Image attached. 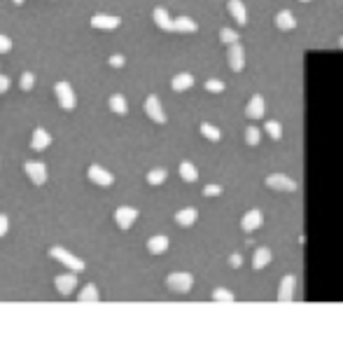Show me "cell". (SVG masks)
I'll list each match as a JSON object with an SVG mask.
<instances>
[{"instance_id": "cell-1", "label": "cell", "mask_w": 343, "mask_h": 360, "mask_svg": "<svg viewBox=\"0 0 343 360\" xmlns=\"http://www.w3.org/2000/svg\"><path fill=\"white\" fill-rule=\"evenodd\" d=\"M49 257H54V260H59L63 267H68V269H72V271H84L87 269V264H84V260H79L77 255H72L70 251H66V248H61V246H54V248H49Z\"/></svg>"}, {"instance_id": "cell-2", "label": "cell", "mask_w": 343, "mask_h": 360, "mask_svg": "<svg viewBox=\"0 0 343 360\" xmlns=\"http://www.w3.org/2000/svg\"><path fill=\"white\" fill-rule=\"evenodd\" d=\"M54 94H56V101H59V105H61L63 110H72L75 105H77L75 92H72L70 82H66V79L56 82V85H54Z\"/></svg>"}, {"instance_id": "cell-3", "label": "cell", "mask_w": 343, "mask_h": 360, "mask_svg": "<svg viewBox=\"0 0 343 360\" xmlns=\"http://www.w3.org/2000/svg\"><path fill=\"white\" fill-rule=\"evenodd\" d=\"M166 286H168L170 290H175V293H189L194 286V278H192V274H187V271H175V274H170L168 278H166Z\"/></svg>"}, {"instance_id": "cell-4", "label": "cell", "mask_w": 343, "mask_h": 360, "mask_svg": "<svg viewBox=\"0 0 343 360\" xmlns=\"http://www.w3.org/2000/svg\"><path fill=\"white\" fill-rule=\"evenodd\" d=\"M87 176H89V180L94 185H101V187H108V185L114 183V176L108 171V169H103V166L98 164H91L89 169H87Z\"/></svg>"}, {"instance_id": "cell-5", "label": "cell", "mask_w": 343, "mask_h": 360, "mask_svg": "<svg viewBox=\"0 0 343 360\" xmlns=\"http://www.w3.org/2000/svg\"><path fill=\"white\" fill-rule=\"evenodd\" d=\"M26 176L30 178V183L33 185H45L47 183V166L42 162H26L24 166Z\"/></svg>"}, {"instance_id": "cell-6", "label": "cell", "mask_w": 343, "mask_h": 360, "mask_svg": "<svg viewBox=\"0 0 343 360\" xmlns=\"http://www.w3.org/2000/svg\"><path fill=\"white\" fill-rule=\"evenodd\" d=\"M136 218H138V211H136L133 206H119L117 211H114V222H117L119 229H124V232L136 222Z\"/></svg>"}, {"instance_id": "cell-7", "label": "cell", "mask_w": 343, "mask_h": 360, "mask_svg": "<svg viewBox=\"0 0 343 360\" xmlns=\"http://www.w3.org/2000/svg\"><path fill=\"white\" fill-rule=\"evenodd\" d=\"M145 112H147V117H150L152 122H157V124L166 122V112H163L157 96H147V101H145Z\"/></svg>"}, {"instance_id": "cell-8", "label": "cell", "mask_w": 343, "mask_h": 360, "mask_svg": "<svg viewBox=\"0 0 343 360\" xmlns=\"http://www.w3.org/2000/svg\"><path fill=\"white\" fill-rule=\"evenodd\" d=\"M121 19L119 17H110V14H94L91 17V26L98 28V31H114V28H119Z\"/></svg>"}, {"instance_id": "cell-9", "label": "cell", "mask_w": 343, "mask_h": 360, "mask_svg": "<svg viewBox=\"0 0 343 360\" xmlns=\"http://www.w3.org/2000/svg\"><path fill=\"white\" fill-rule=\"evenodd\" d=\"M266 185L271 189H276V192H294L296 189V183L292 180V178H287V176H269L266 178Z\"/></svg>"}, {"instance_id": "cell-10", "label": "cell", "mask_w": 343, "mask_h": 360, "mask_svg": "<svg viewBox=\"0 0 343 360\" xmlns=\"http://www.w3.org/2000/svg\"><path fill=\"white\" fill-rule=\"evenodd\" d=\"M49 145H52V136H49V131L42 127H37L35 131H33V138H30V147H33L35 152H42V150H47Z\"/></svg>"}, {"instance_id": "cell-11", "label": "cell", "mask_w": 343, "mask_h": 360, "mask_svg": "<svg viewBox=\"0 0 343 360\" xmlns=\"http://www.w3.org/2000/svg\"><path fill=\"white\" fill-rule=\"evenodd\" d=\"M262 222H264V218H262V211H247L245 215H243V220H241V227H243V232H247V234H252L254 229H259L262 227Z\"/></svg>"}, {"instance_id": "cell-12", "label": "cell", "mask_w": 343, "mask_h": 360, "mask_svg": "<svg viewBox=\"0 0 343 360\" xmlns=\"http://www.w3.org/2000/svg\"><path fill=\"white\" fill-rule=\"evenodd\" d=\"M54 286L61 295H70L72 290H75V286H77V276L75 274H59L54 278Z\"/></svg>"}, {"instance_id": "cell-13", "label": "cell", "mask_w": 343, "mask_h": 360, "mask_svg": "<svg viewBox=\"0 0 343 360\" xmlns=\"http://www.w3.org/2000/svg\"><path fill=\"white\" fill-rule=\"evenodd\" d=\"M229 66H231V70H243V66H245V61H243V47L238 43L229 45Z\"/></svg>"}, {"instance_id": "cell-14", "label": "cell", "mask_w": 343, "mask_h": 360, "mask_svg": "<svg viewBox=\"0 0 343 360\" xmlns=\"http://www.w3.org/2000/svg\"><path fill=\"white\" fill-rule=\"evenodd\" d=\"M245 115L250 117V119L264 117V98L259 96V94H254V96L250 98V103H247V108H245Z\"/></svg>"}, {"instance_id": "cell-15", "label": "cell", "mask_w": 343, "mask_h": 360, "mask_svg": "<svg viewBox=\"0 0 343 360\" xmlns=\"http://www.w3.org/2000/svg\"><path fill=\"white\" fill-rule=\"evenodd\" d=\"M294 286H296L294 276H285L283 283H280V290H278V299H280V302L292 299V295H294Z\"/></svg>"}, {"instance_id": "cell-16", "label": "cell", "mask_w": 343, "mask_h": 360, "mask_svg": "<svg viewBox=\"0 0 343 360\" xmlns=\"http://www.w3.org/2000/svg\"><path fill=\"white\" fill-rule=\"evenodd\" d=\"M147 251L152 253V255H161V253L168 251V236H152L150 241H147Z\"/></svg>"}, {"instance_id": "cell-17", "label": "cell", "mask_w": 343, "mask_h": 360, "mask_svg": "<svg viewBox=\"0 0 343 360\" xmlns=\"http://www.w3.org/2000/svg\"><path fill=\"white\" fill-rule=\"evenodd\" d=\"M152 17H154V24H157L161 31H173V21H170L168 12H166L163 7H157V10L152 12Z\"/></svg>"}, {"instance_id": "cell-18", "label": "cell", "mask_w": 343, "mask_h": 360, "mask_svg": "<svg viewBox=\"0 0 343 360\" xmlns=\"http://www.w3.org/2000/svg\"><path fill=\"white\" fill-rule=\"evenodd\" d=\"M229 12H231V17L236 19V24L238 26H245V5H243L241 0H229Z\"/></svg>"}, {"instance_id": "cell-19", "label": "cell", "mask_w": 343, "mask_h": 360, "mask_svg": "<svg viewBox=\"0 0 343 360\" xmlns=\"http://www.w3.org/2000/svg\"><path fill=\"white\" fill-rule=\"evenodd\" d=\"M276 24H278V28H280V31H292V28L296 26V19H294V14H292V12L283 10V12H278Z\"/></svg>"}, {"instance_id": "cell-20", "label": "cell", "mask_w": 343, "mask_h": 360, "mask_svg": "<svg viewBox=\"0 0 343 360\" xmlns=\"http://www.w3.org/2000/svg\"><path fill=\"white\" fill-rule=\"evenodd\" d=\"M175 222L182 227H189L196 222V208H182V211H178L175 213Z\"/></svg>"}, {"instance_id": "cell-21", "label": "cell", "mask_w": 343, "mask_h": 360, "mask_svg": "<svg viewBox=\"0 0 343 360\" xmlns=\"http://www.w3.org/2000/svg\"><path fill=\"white\" fill-rule=\"evenodd\" d=\"M110 110H112L114 115H126L128 112L126 98L121 96V94H112V96H110Z\"/></svg>"}, {"instance_id": "cell-22", "label": "cell", "mask_w": 343, "mask_h": 360, "mask_svg": "<svg viewBox=\"0 0 343 360\" xmlns=\"http://www.w3.org/2000/svg\"><path fill=\"white\" fill-rule=\"evenodd\" d=\"M194 85V77L189 73H180L175 75L173 82H170V87H173V92H185V89H189V87Z\"/></svg>"}, {"instance_id": "cell-23", "label": "cell", "mask_w": 343, "mask_h": 360, "mask_svg": "<svg viewBox=\"0 0 343 360\" xmlns=\"http://www.w3.org/2000/svg\"><path fill=\"white\" fill-rule=\"evenodd\" d=\"M199 28V26L194 24V19H189V17H178L173 21V31H180V33H194Z\"/></svg>"}, {"instance_id": "cell-24", "label": "cell", "mask_w": 343, "mask_h": 360, "mask_svg": "<svg viewBox=\"0 0 343 360\" xmlns=\"http://www.w3.org/2000/svg\"><path fill=\"white\" fill-rule=\"evenodd\" d=\"M271 251L269 248H257V253H254V257H252V267L254 269H264L266 264L271 262Z\"/></svg>"}, {"instance_id": "cell-25", "label": "cell", "mask_w": 343, "mask_h": 360, "mask_svg": "<svg viewBox=\"0 0 343 360\" xmlns=\"http://www.w3.org/2000/svg\"><path fill=\"white\" fill-rule=\"evenodd\" d=\"M180 178H182V180H187V183H194V180L199 178V173H196V166L189 164V162H182V164H180Z\"/></svg>"}, {"instance_id": "cell-26", "label": "cell", "mask_w": 343, "mask_h": 360, "mask_svg": "<svg viewBox=\"0 0 343 360\" xmlns=\"http://www.w3.org/2000/svg\"><path fill=\"white\" fill-rule=\"evenodd\" d=\"M98 297H101V293H98L96 286H84L82 288V293L77 295L79 302H98Z\"/></svg>"}, {"instance_id": "cell-27", "label": "cell", "mask_w": 343, "mask_h": 360, "mask_svg": "<svg viewBox=\"0 0 343 360\" xmlns=\"http://www.w3.org/2000/svg\"><path fill=\"white\" fill-rule=\"evenodd\" d=\"M201 136H205L208 141H220V138H222V134H220V129H217V127H212V124H208V122H203V124H201Z\"/></svg>"}, {"instance_id": "cell-28", "label": "cell", "mask_w": 343, "mask_h": 360, "mask_svg": "<svg viewBox=\"0 0 343 360\" xmlns=\"http://www.w3.org/2000/svg\"><path fill=\"white\" fill-rule=\"evenodd\" d=\"M166 176H168L166 169H152V171L147 173V183L150 185H161L163 180H166Z\"/></svg>"}, {"instance_id": "cell-29", "label": "cell", "mask_w": 343, "mask_h": 360, "mask_svg": "<svg viewBox=\"0 0 343 360\" xmlns=\"http://www.w3.org/2000/svg\"><path fill=\"white\" fill-rule=\"evenodd\" d=\"M266 131L271 134L273 141H280V138H283V127H280L276 119H269V122H266Z\"/></svg>"}, {"instance_id": "cell-30", "label": "cell", "mask_w": 343, "mask_h": 360, "mask_svg": "<svg viewBox=\"0 0 343 360\" xmlns=\"http://www.w3.org/2000/svg\"><path fill=\"white\" fill-rule=\"evenodd\" d=\"M220 40H222L224 45H234V43H238V33L231 31V28H222V31H220Z\"/></svg>"}, {"instance_id": "cell-31", "label": "cell", "mask_w": 343, "mask_h": 360, "mask_svg": "<svg viewBox=\"0 0 343 360\" xmlns=\"http://www.w3.org/2000/svg\"><path fill=\"white\" fill-rule=\"evenodd\" d=\"M212 299H217V302H234V293L224 290V288H217L215 293H212Z\"/></svg>"}, {"instance_id": "cell-32", "label": "cell", "mask_w": 343, "mask_h": 360, "mask_svg": "<svg viewBox=\"0 0 343 360\" xmlns=\"http://www.w3.org/2000/svg\"><path fill=\"white\" fill-rule=\"evenodd\" d=\"M19 85H21V89H24V92H30V89H33V85H35V75H33V73H24V75H21V79H19Z\"/></svg>"}, {"instance_id": "cell-33", "label": "cell", "mask_w": 343, "mask_h": 360, "mask_svg": "<svg viewBox=\"0 0 343 360\" xmlns=\"http://www.w3.org/2000/svg\"><path fill=\"white\" fill-rule=\"evenodd\" d=\"M205 89H208V92L220 94V92H224V82L222 79H208V82H205Z\"/></svg>"}, {"instance_id": "cell-34", "label": "cell", "mask_w": 343, "mask_h": 360, "mask_svg": "<svg viewBox=\"0 0 343 360\" xmlns=\"http://www.w3.org/2000/svg\"><path fill=\"white\" fill-rule=\"evenodd\" d=\"M245 141H247V145H257L259 143V129H254V127H250L245 131Z\"/></svg>"}, {"instance_id": "cell-35", "label": "cell", "mask_w": 343, "mask_h": 360, "mask_svg": "<svg viewBox=\"0 0 343 360\" xmlns=\"http://www.w3.org/2000/svg\"><path fill=\"white\" fill-rule=\"evenodd\" d=\"M10 49H12V40H10L7 35H3V33H0V54H7Z\"/></svg>"}, {"instance_id": "cell-36", "label": "cell", "mask_w": 343, "mask_h": 360, "mask_svg": "<svg viewBox=\"0 0 343 360\" xmlns=\"http://www.w3.org/2000/svg\"><path fill=\"white\" fill-rule=\"evenodd\" d=\"M108 61H110V66H112V68H121L124 63H126V59H124L121 54H112V56L108 59Z\"/></svg>"}, {"instance_id": "cell-37", "label": "cell", "mask_w": 343, "mask_h": 360, "mask_svg": "<svg viewBox=\"0 0 343 360\" xmlns=\"http://www.w3.org/2000/svg\"><path fill=\"white\" fill-rule=\"evenodd\" d=\"M203 194L205 196H217V194H222V187H220V185H205Z\"/></svg>"}, {"instance_id": "cell-38", "label": "cell", "mask_w": 343, "mask_h": 360, "mask_svg": "<svg viewBox=\"0 0 343 360\" xmlns=\"http://www.w3.org/2000/svg\"><path fill=\"white\" fill-rule=\"evenodd\" d=\"M7 227H10V220H7V215H0V236H5V234H7Z\"/></svg>"}, {"instance_id": "cell-39", "label": "cell", "mask_w": 343, "mask_h": 360, "mask_svg": "<svg viewBox=\"0 0 343 360\" xmlns=\"http://www.w3.org/2000/svg\"><path fill=\"white\" fill-rule=\"evenodd\" d=\"M10 89V77L7 75H0V94H5Z\"/></svg>"}, {"instance_id": "cell-40", "label": "cell", "mask_w": 343, "mask_h": 360, "mask_svg": "<svg viewBox=\"0 0 343 360\" xmlns=\"http://www.w3.org/2000/svg\"><path fill=\"white\" fill-rule=\"evenodd\" d=\"M241 255H231V264H234V267H241Z\"/></svg>"}, {"instance_id": "cell-41", "label": "cell", "mask_w": 343, "mask_h": 360, "mask_svg": "<svg viewBox=\"0 0 343 360\" xmlns=\"http://www.w3.org/2000/svg\"><path fill=\"white\" fill-rule=\"evenodd\" d=\"M21 3H24V0H14V5H21Z\"/></svg>"}, {"instance_id": "cell-42", "label": "cell", "mask_w": 343, "mask_h": 360, "mask_svg": "<svg viewBox=\"0 0 343 360\" xmlns=\"http://www.w3.org/2000/svg\"><path fill=\"white\" fill-rule=\"evenodd\" d=\"M301 3H311V0H301Z\"/></svg>"}, {"instance_id": "cell-43", "label": "cell", "mask_w": 343, "mask_h": 360, "mask_svg": "<svg viewBox=\"0 0 343 360\" xmlns=\"http://www.w3.org/2000/svg\"><path fill=\"white\" fill-rule=\"evenodd\" d=\"M341 47H343V37H341Z\"/></svg>"}]
</instances>
